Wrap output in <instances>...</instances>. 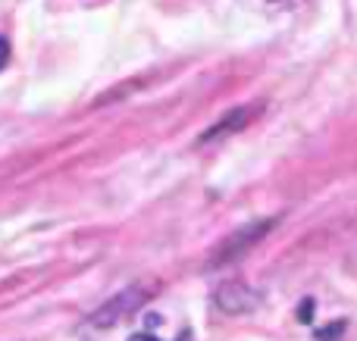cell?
Masks as SVG:
<instances>
[{
	"instance_id": "7a4b0ae2",
	"label": "cell",
	"mask_w": 357,
	"mask_h": 341,
	"mask_svg": "<svg viewBox=\"0 0 357 341\" xmlns=\"http://www.w3.org/2000/svg\"><path fill=\"white\" fill-rule=\"evenodd\" d=\"M276 223H279V219L270 216V219H257V223H251V225H245V229L232 232V235H229L226 241H222L220 248L213 251V254H210L207 267L210 269H220V267H226V263L241 260V257H245L248 251L254 248V244H260L273 229H276Z\"/></svg>"
},
{
	"instance_id": "5b68a950",
	"label": "cell",
	"mask_w": 357,
	"mask_h": 341,
	"mask_svg": "<svg viewBox=\"0 0 357 341\" xmlns=\"http://www.w3.org/2000/svg\"><path fill=\"white\" fill-rule=\"evenodd\" d=\"M6 60H10V44H6L3 38H0V69L6 66Z\"/></svg>"
},
{
	"instance_id": "8992f818",
	"label": "cell",
	"mask_w": 357,
	"mask_h": 341,
	"mask_svg": "<svg viewBox=\"0 0 357 341\" xmlns=\"http://www.w3.org/2000/svg\"><path fill=\"white\" fill-rule=\"evenodd\" d=\"M129 341H157V338H151V335H144V332H138V335H132Z\"/></svg>"
},
{
	"instance_id": "277c9868",
	"label": "cell",
	"mask_w": 357,
	"mask_h": 341,
	"mask_svg": "<svg viewBox=\"0 0 357 341\" xmlns=\"http://www.w3.org/2000/svg\"><path fill=\"white\" fill-rule=\"evenodd\" d=\"M216 301L226 307V313H229V310H232V313H241V310H248V307L257 304V294L248 292L241 282H232V285H226L220 294H216Z\"/></svg>"
},
{
	"instance_id": "3957f363",
	"label": "cell",
	"mask_w": 357,
	"mask_h": 341,
	"mask_svg": "<svg viewBox=\"0 0 357 341\" xmlns=\"http://www.w3.org/2000/svg\"><path fill=\"white\" fill-rule=\"evenodd\" d=\"M251 116H257V106H238V110H232V116H222L220 122L213 125V129L204 132V135H201V144L216 141V138H222V135H232V132L245 129V122H248Z\"/></svg>"
},
{
	"instance_id": "6da1fadb",
	"label": "cell",
	"mask_w": 357,
	"mask_h": 341,
	"mask_svg": "<svg viewBox=\"0 0 357 341\" xmlns=\"http://www.w3.org/2000/svg\"><path fill=\"white\" fill-rule=\"evenodd\" d=\"M154 294H157V282H138V285H129V288H123L116 298L107 301L104 307H98L88 323L98 326V329L100 326H104V329L107 326H116L119 319H126V317H132L135 310H142Z\"/></svg>"
}]
</instances>
